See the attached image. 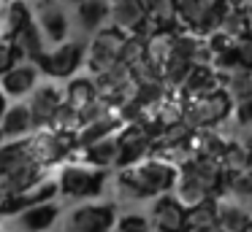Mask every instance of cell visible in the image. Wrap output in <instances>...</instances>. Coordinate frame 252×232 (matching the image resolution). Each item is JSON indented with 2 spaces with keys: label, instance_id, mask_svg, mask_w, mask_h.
<instances>
[{
  "label": "cell",
  "instance_id": "10",
  "mask_svg": "<svg viewBox=\"0 0 252 232\" xmlns=\"http://www.w3.org/2000/svg\"><path fill=\"white\" fill-rule=\"evenodd\" d=\"M63 105V89L55 84H38L25 100V108L30 113V124H33V132L38 129H49L55 113Z\"/></svg>",
  "mask_w": 252,
  "mask_h": 232
},
{
  "label": "cell",
  "instance_id": "37",
  "mask_svg": "<svg viewBox=\"0 0 252 232\" xmlns=\"http://www.w3.org/2000/svg\"><path fill=\"white\" fill-rule=\"evenodd\" d=\"M57 3H63V5H79V3H84V0H57Z\"/></svg>",
  "mask_w": 252,
  "mask_h": 232
},
{
  "label": "cell",
  "instance_id": "8",
  "mask_svg": "<svg viewBox=\"0 0 252 232\" xmlns=\"http://www.w3.org/2000/svg\"><path fill=\"white\" fill-rule=\"evenodd\" d=\"M117 219V203H84L65 213L63 232H114Z\"/></svg>",
  "mask_w": 252,
  "mask_h": 232
},
{
  "label": "cell",
  "instance_id": "25",
  "mask_svg": "<svg viewBox=\"0 0 252 232\" xmlns=\"http://www.w3.org/2000/svg\"><path fill=\"white\" fill-rule=\"evenodd\" d=\"M33 159V151H30V140H0V178L8 176L11 170H17L19 165Z\"/></svg>",
  "mask_w": 252,
  "mask_h": 232
},
{
  "label": "cell",
  "instance_id": "18",
  "mask_svg": "<svg viewBox=\"0 0 252 232\" xmlns=\"http://www.w3.org/2000/svg\"><path fill=\"white\" fill-rule=\"evenodd\" d=\"M214 89H220L217 70H212V65H192L176 92L182 95V103H185V100H192V97H203Z\"/></svg>",
  "mask_w": 252,
  "mask_h": 232
},
{
  "label": "cell",
  "instance_id": "26",
  "mask_svg": "<svg viewBox=\"0 0 252 232\" xmlns=\"http://www.w3.org/2000/svg\"><path fill=\"white\" fill-rule=\"evenodd\" d=\"M220 76V89L230 97V103H244L250 100L252 95V76L250 70L239 68V70H230V73H217Z\"/></svg>",
  "mask_w": 252,
  "mask_h": 232
},
{
  "label": "cell",
  "instance_id": "12",
  "mask_svg": "<svg viewBox=\"0 0 252 232\" xmlns=\"http://www.w3.org/2000/svg\"><path fill=\"white\" fill-rule=\"evenodd\" d=\"M38 68L35 65H30V62H19V65H14L8 73H3L0 76V92H3V97L6 100H17V103H22L25 97L30 95V92L38 86Z\"/></svg>",
  "mask_w": 252,
  "mask_h": 232
},
{
  "label": "cell",
  "instance_id": "14",
  "mask_svg": "<svg viewBox=\"0 0 252 232\" xmlns=\"http://www.w3.org/2000/svg\"><path fill=\"white\" fill-rule=\"evenodd\" d=\"M76 25L82 38H93L98 30L109 27V3L106 0H84V3L73 5L71 27Z\"/></svg>",
  "mask_w": 252,
  "mask_h": 232
},
{
  "label": "cell",
  "instance_id": "15",
  "mask_svg": "<svg viewBox=\"0 0 252 232\" xmlns=\"http://www.w3.org/2000/svg\"><path fill=\"white\" fill-rule=\"evenodd\" d=\"M60 216H63V205L57 200L25 208L22 213H17V232H52V227L57 224Z\"/></svg>",
  "mask_w": 252,
  "mask_h": 232
},
{
  "label": "cell",
  "instance_id": "28",
  "mask_svg": "<svg viewBox=\"0 0 252 232\" xmlns=\"http://www.w3.org/2000/svg\"><path fill=\"white\" fill-rule=\"evenodd\" d=\"M95 97H98V92H95L90 76H84V78H71L68 86L63 89V105L71 108L73 113H79L90 100H95Z\"/></svg>",
  "mask_w": 252,
  "mask_h": 232
},
{
  "label": "cell",
  "instance_id": "29",
  "mask_svg": "<svg viewBox=\"0 0 252 232\" xmlns=\"http://www.w3.org/2000/svg\"><path fill=\"white\" fill-rule=\"evenodd\" d=\"M214 216H217V200H214V197H209V200H203V203L187 208V213H185L187 232L201 230V227H209V224H217Z\"/></svg>",
  "mask_w": 252,
  "mask_h": 232
},
{
  "label": "cell",
  "instance_id": "27",
  "mask_svg": "<svg viewBox=\"0 0 252 232\" xmlns=\"http://www.w3.org/2000/svg\"><path fill=\"white\" fill-rule=\"evenodd\" d=\"M141 8L152 25H158L160 32H176V14H174V0H141Z\"/></svg>",
  "mask_w": 252,
  "mask_h": 232
},
{
  "label": "cell",
  "instance_id": "13",
  "mask_svg": "<svg viewBox=\"0 0 252 232\" xmlns=\"http://www.w3.org/2000/svg\"><path fill=\"white\" fill-rule=\"evenodd\" d=\"M46 167L38 165L35 159L25 162V165H19L17 170H11L8 176L0 178V194L3 197H19V194L30 192V189H35L38 183H44Z\"/></svg>",
  "mask_w": 252,
  "mask_h": 232
},
{
  "label": "cell",
  "instance_id": "5",
  "mask_svg": "<svg viewBox=\"0 0 252 232\" xmlns=\"http://www.w3.org/2000/svg\"><path fill=\"white\" fill-rule=\"evenodd\" d=\"M109 173L87 165H63L55 178L57 197L63 200H98L106 192Z\"/></svg>",
  "mask_w": 252,
  "mask_h": 232
},
{
  "label": "cell",
  "instance_id": "36",
  "mask_svg": "<svg viewBox=\"0 0 252 232\" xmlns=\"http://www.w3.org/2000/svg\"><path fill=\"white\" fill-rule=\"evenodd\" d=\"M6 108H8V100L3 97V92H0V119H3V113H6Z\"/></svg>",
  "mask_w": 252,
  "mask_h": 232
},
{
  "label": "cell",
  "instance_id": "2",
  "mask_svg": "<svg viewBox=\"0 0 252 232\" xmlns=\"http://www.w3.org/2000/svg\"><path fill=\"white\" fill-rule=\"evenodd\" d=\"M220 183H222V165L214 159H203V156H192L176 170V183H174V197L182 205L192 208V205L203 203V200L220 197Z\"/></svg>",
  "mask_w": 252,
  "mask_h": 232
},
{
  "label": "cell",
  "instance_id": "34",
  "mask_svg": "<svg viewBox=\"0 0 252 232\" xmlns=\"http://www.w3.org/2000/svg\"><path fill=\"white\" fill-rule=\"evenodd\" d=\"M230 119H233V124H239L241 129L250 127V100L244 103H236L233 111H230Z\"/></svg>",
  "mask_w": 252,
  "mask_h": 232
},
{
  "label": "cell",
  "instance_id": "31",
  "mask_svg": "<svg viewBox=\"0 0 252 232\" xmlns=\"http://www.w3.org/2000/svg\"><path fill=\"white\" fill-rule=\"evenodd\" d=\"M111 113V105H109V100H103V97H95V100H90L87 105L82 108V111L76 113V129L79 127H87V124H93V122H98V119H103V116H109Z\"/></svg>",
  "mask_w": 252,
  "mask_h": 232
},
{
  "label": "cell",
  "instance_id": "24",
  "mask_svg": "<svg viewBox=\"0 0 252 232\" xmlns=\"http://www.w3.org/2000/svg\"><path fill=\"white\" fill-rule=\"evenodd\" d=\"M82 159H84L87 167H95V170L109 173V167L117 165V135L103 138V140H98V143L82 149Z\"/></svg>",
  "mask_w": 252,
  "mask_h": 232
},
{
  "label": "cell",
  "instance_id": "30",
  "mask_svg": "<svg viewBox=\"0 0 252 232\" xmlns=\"http://www.w3.org/2000/svg\"><path fill=\"white\" fill-rule=\"evenodd\" d=\"M141 59H147V41H141L136 35H127L122 49H120V59L117 62L127 65V68H136Z\"/></svg>",
  "mask_w": 252,
  "mask_h": 232
},
{
  "label": "cell",
  "instance_id": "4",
  "mask_svg": "<svg viewBox=\"0 0 252 232\" xmlns=\"http://www.w3.org/2000/svg\"><path fill=\"white\" fill-rule=\"evenodd\" d=\"M230 111H233L230 97L222 89H214L203 97H192V100L182 103L179 122L190 132H206V129L220 127L225 119H230Z\"/></svg>",
  "mask_w": 252,
  "mask_h": 232
},
{
  "label": "cell",
  "instance_id": "16",
  "mask_svg": "<svg viewBox=\"0 0 252 232\" xmlns=\"http://www.w3.org/2000/svg\"><path fill=\"white\" fill-rule=\"evenodd\" d=\"M109 3V27L133 35L147 22V14L141 8V0H106Z\"/></svg>",
  "mask_w": 252,
  "mask_h": 232
},
{
  "label": "cell",
  "instance_id": "21",
  "mask_svg": "<svg viewBox=\"0 0 252 232\" xmlns=\"http://www.w3.org/2000/svg\"><path fill=\"white\" fill-rule=\"evenodd\" d=\"M93 78V86H95V92H98L103 100H109L111 95H117L120 89H125L127 84L133 81V76H130V68L127 65H122V62H114L111 68H106V70H100L98 76H90Z\"/></svg>",
  "mask_w": 252,
  "mask_h": 232
},
{
  "label": "cell",
  "instance_id": "11",
  "mask_svg": "<svg viewBox=\"0 0 252 232\" xmlns=\"http://www.w3.org/2000/svg\"><path fill=\"white\" fill-rule=\"evenodd\" d=\"M185 205L174 197V194H163V197L152 200L149 208V227L152 232H187L185 224Z\"/></svg>",
  "mask_w": 252,
  "mask_h": 232
},
{
  "label": "cell",
  "instance_id": "23",
  "mask_svg": "<svg viewBox=\"0 0 252 232\" xmlns=\"http://www.w3.org/2000/svg\"><path fill=\"white\" fill-rule=\"evenodd\" d=\"M250 170H222V183H220V197L239 203L250 208Z\"/></svg>",
  "mask_w": 252,
  "mask_h": 232
},
{
  "label": "cell",
  "instance_id": "19",
  "mask_svg": "<svg viewBox=\"0 0 252 232\" xmlns=\"http://www.w3.org/2000/svg\"><path fill=\"white\" fill-rule=\"evenodd\" d=\"M122 127H125L122 119L117 116V111H111L109 116L98 119V122L87 124V127H79L76 132H73V151H82V149H87V146L98 143V140H103V138H111V135H117Z\"/></svg>",
  "mask_w": 252,
  "mask_h": 232
},
{
  "label": "cell",
  "instance_id": "7",
  "mask_svg": "<svg viewBox=\"0 0 252 232\" xmlns=\"http://www.w3.org/2000/svg\"><path fill=\"white\" fill-rule=\"evenodd\" d=\"M30 14L33 22L38 27L44 43L49 46H60L71 38V14L65 11V5L57 3V0H30Z\"/></svg>",
  "mask_w": 252,
  "mask_h": 232
},
{
  "label": "cell",
  "instance_id": "20",
  "mask_svg": "<svg viewBox=\"0 0 252 232\" xmlns=\"http://www.w3.org/2000/svg\"><path fill=\"white\" fill-rule=\"evenodd\" d=\"M28 135H33V124L25 103H8L6 113L0 119V140H22Z\"/></svg>",
  "mask_w": 252,
  "mask_h": 232
},
{
  "label": "cell",
  "instance_id": "22",
  "mask_svg": "<svg viewBox=\"0 0 252 232\" xmlns=\"http://www.w3.org/2000/svg\"><path fill=\"white\" fill-rule=\"evenodd\" d=\"M214 221L225 232H250V208L217 197V216H214Z\"/></svg>",
  "mask_w": 252,
  "mask_h": 232
},
{
  "label": "cell",
  "instance_id": "6",
  "mask_svg": "<svg viewBox=\"0 0 252 232\" xmlns=\"http://www.w3.org/2000/svg\"><path fill=\"white\" fill-rule=\"evenodd\" d=\"M38 73L49 76L55 81H71L79 73V68H84V41L68 38L60 46L46 49L35 62Z\"/></svg>",
  "mask_w": 252,
  "mask_h": 232
},
{
  "label": "cell",
  "instance_id": "3",
  "mask_svg": "<svg viewBox=\"0 0 252 232\" xmlns=\"http://www.w3.org/2000/svg\"><path fill=\"white\" fill-rule=\"evenodd\" d=\"M228 8L230 0H174V14L179 30L190 32L195 38L214 35L222 25Z\"/></svg>",
  "mask_w": 252,
  "mask_h": 232
},
{
  "label": "cell",
  "instance_id": "35",
  "mask_svg": "<svg viewBox=\"0 0 252 232\" xmlns=\"http://www.w3.org/2000/svg\"><path fill=\"white\" fill-rule=\"evenodd\" d=\"M192 232H225L220 224H209V227H201V230H192Z\"/></svg>",
  "mask_w": 252,
  "mask_h": 232
},
{
  "label": "cell",
  "instance_id": "9",
  "mask_svg": "<svg viewBox=\"0 0 252 232\" xmlns=\"http://www.w3.org/2000/svg\"><path fill=\"white\" fill-rule=\"evenodd\" d=\"M125 38V32L114 30V27H103L90 38V43H84V68L90 70V76H98L100 70L111 68L120 59V49Z\"/></svg>",
  "mask_w": 252,
  "mask_h": 232
},
{
  "label": "cell",
  "instance_id": "1",
  "mask_svg": "<svg viewBox=\"0 0 252 232\" xmlns=\"http://www.w3.org/2000/svg\"><path fill=\"white\" fill-rule=\"evenodd\" d=\"M176 170L179 167L168 165L163 159H155V156L133 167H125L114 176L117 197L125 200V203H138V200H155L163 197V194H171L176 183Z\"/></svg>",
  "mask_w": 252,
  "mask_h": 232
},
{
  "label": "cell",
  "instance_id": "17",
  "mask_svg": "<svg viewBox=\"0 0 252 232\" xmlns=\"http://www.w3.org/2000/svg\"><path fill=\"white\" fill-rule=\"evenodd\" d=\"M33 22L28 0H0V41H14Z\"/></svg>",
  "mask_w": 252,
  "mask_h": 232
},
{
  "label": "cell",
  "instance_id": "38",
  "mask_svg": "<svg viewBox=\"0 0 252 232\" xmlns=\"http://www.w3.org/2000/svg\"><path fill=\"white\" fill-rule=\"evenodd\" d=\"M3 203H6V197H3V194H0V208H3Z\"/></svg>",
  "mask_w": 252,
  "mask_h": 232
},
{
  "label": "cell",
  "instance_id": "33",
  "mask_svg": "<svg viewBox=\"0 0 252 232\" xmlns=\"http://www.w3.org/2000/svg\"><path fill=\"white\" fill-rule=\"evenodd\" d=\"M22 62V57H19V52L14 49V43L8 41H0V76L8 73V70L14 68V65Z\"/></svg>",
  "mask_w": 252,
  "mask_h": 232
},
{
  "label": "cell",
  "instance_id": "32",
  "mask_svg": "<svg viewBox=\"0 0 252 232\" xmlns=\"http://www.w3.org/2000/svg\"><path fill=\"white\" fill-rule=\"evenodd\" d=\"M114 232H152V227H149L147 216H141V213H125V216H120V219H117Z\"/></svg>",
  "mask_w": 252,
  "mask_h": 232
}]
</instances>
